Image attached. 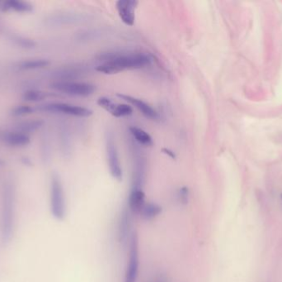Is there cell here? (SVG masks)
Returning <instances> with one entry per match:
<instances>
[{"mask_svg": "<svg viewBox=\"0 0 282 282\" xmlns=\"http://www.w3.org/2000/svg\"><path fill=\"white\" fill-rule=\"evenodd\" d=\"M51 65V62L47 58L42 57H33L27 58L16 62L13 68L18 72H29V71H38L45 69Z\"/></svg>", "mask_w": 282, "mask_h": 282, "instance_id": "7c38bea8", "label": "cell"}, {"mask_svg": "<svg viewBox=\"0 0 282 282\" xmlns=\"http://www.w3.org/2000/svg\"><path fill=\"white\" fill-rule=\"evenodd\" d=\"M40 157L42 160V163L48 164L51 161V142L49 140L47 134L42 136L41 142H40Z\"/></svg>", "mask_w": 282, "mask_h": 282, "instance_id": "603a6c76", "label": "cell"}, {"mask_svg": "<svg viewBox=\"0 0 282 282\" xmlns=\"http://www.w3.org/2000/svg\"><path fill=\"white\" fill-rule=\"evenodd\" d=\"M47 94L38 89H27L22 93V98L27 103L42 102L47 98Z\"/></svg>", "mask_w": 282, "mask_h": 282, "instance_id": "44dd1931", "label": "cell"}, {"mask_svg": "<svg viewBox=\"0 0 282 282\" xmlns=\"http://www.w3.org/2000/svg\"><path fill=\"white\" fill-rule=\"evenodd\" d=\"M5 165H6V162H5L4 160L0 157V168L5 167Z\"/></svg>", "mask_w": 282, "mask_h": 282, "instance_id": "f1b7e54d", "label": "cell"}, {"mask_svg": "<svg viewBox=\"0 0 282 282\" xmlns=\"http://www.w3.org/2000/svg\"><path fill=\"white\" fill-rule=\"evenodd\" d=\"M177 199L178 203L183 206L188 205L190 201V191L188 187H183L179 188L177 192Z\"/></svg>", "mask_w": 282, "mask_h": 282, "instance_id": "cb8c5ba5", "label": "cell"}, {"mask_svg": "<svg viewBox=\"0 0 282 282\" xmlns=\"http://www.w3.org/2000/svg\"><path fill=\"white\" fill-rule=\"evenodd\" d=\"M97 103L99 107L116 118L127 117L133 113V108L130 104L116 103L111 98L105 96L98 98Z\"/></svg>", "mask_w": 282, "mask_h": 282, "instance_id": "ba28073f", "label": "cell"}, {"mask_svg": "<svg viewBox=\"0 0 282 282\" xmlns=\"http://www.w3.org/2000/svg\"><path fill=\"white\" fill-rule=\"evenodd\" d=\"M153 282H167V280L163 277H160V278H157Z\"/></svg>", "mask_w": 282, "mask_h": 282, "instance_id": "83f0119b", "label": "cell"}, {"mask_svg": "<svg viewBox=\"0 0 282 282\" xmlns=\"http://www.w3.org/2000/svg\"><path fill=\"white\" fill-rule=\"evenodd\" d=\"M162 210L163 209L160 204L155 202H148L144 204L140 214L143 220L152 221L160 215Z\"/></svg>", "mask_w": 282, "mask_h": 282, "instance_id": "d6986e66", "label": "cell"}, {"mask_svg": "<svg viewBox=\"0 0 282 282\" xmlns=\"http://www.w3.org/2000/svg\"><path fill=\"white\" fill-rule=\"evenodd\" d=\"M50 87L57 92L78 97H88L95 91V86L92 84L73 81H55Z\"/></svg>", "mask_w": 282, "mask_h": 282, "instance_id": "8992f818", "label": "cell"}, {"mask_svg": "<svg viewBox=\"0 0 282 282\" xmlns=\"http://www.w3.org/2000/svg\"><path fill=\"white\" fill-rule=\"evenodd\" d=\"M163 152L164 154L167 155L168 157L173 158V159H175L176 155L173 151H171V150L168 149V148H163Z\"/></svg>", "mask_w": 282, "mask_h": 282, "instance_id": "4316f807", "label": "cell"}, {"mask_svg": "<svg viewBox=\"0 0 282 282\" xmlns=\"http://www.w3.org/2000/svg\"><path fill=\"white\" fill-rule=\"evenodd\" d=\"M17 187L12 179L5 180L1 193L0 230L3 243H9L14 230Z\"/></svg>", "mask_w": 282, "mask_h": 282, "instance_id": "6da1fadb", "label": "cell"}, {"mask_svg": "<svg viewBox=\"0 0 282 282\" xmlns=\"http://www.w3.org/2000/svg\"><path fill=\"white\" fill-rule=\"evenodd\" d=\"M106 151H107V163L109 167L110 174L115 180L122 182L123 179V171L114 136L111 132L107 133L106 137Z\"/></svg>", "mask_w": 282, "mask_h": 282, "instance_id": "52a82bcc", "label": "cell"}, {"mask_svg": "<svg viewBox=\"0 0 282 282\" xmlns=\"http://www.w3.org/2000/svg\"><path fill=\"white\" fill-rule=\"evenodd\" d=\"M153 62V56L147 53L117 55L97 66V71L105 75H114L125 71L139 70L148 67Z\"/></svg>", "mask_w": 282, "mask_h": 282, "instance_id": "7a4b0ae2", "label": "cell"}, {"mask_svg": "<svg viewBox=\"0 0 282 282\" xmlns=\"http://www.w3.org/2000/svg\"><path fill=\"white\" fill-rule=\"evenodd\" d=\"M0 139L2 143L7 147L12 148H22L27 147L32 142L31 135L27 133L17 130V129H11V130L5 131L0 136Z\"/></svg>", "mask_w": 282, "mask_h": 282, "instance_id": "9c48e42d", "label": "cell"}, {"mask_svg": "<svg viewBox=\"0 0 282 282\" xmlns=\"http://www.w3.org/2000/svg\"><path fill=\"white\" fill-rule=\"evenodd\" d=\"M0 10L4 12H17V13H31L34 10V6L31 2L22 0H7L0 2Z\"/></svg>", "mask_w": 282, "mask_h": 282, "instance_id": "4fadbf2b", "label": "cell"}, {"mask_svg": "<svg viewBox=\"0 0 282 282\" xmlns=\"http://www.w3.org/2000/svg\"></svg>", "mask_w": 282, "mask_h": 282, "instance_id": "f546056e", "label": "cell"}, {"mask_svg": "<svg viewBox=\"0 0 282 282\" xmlns=\"http://www.w3.org/2000/svg\"><path fill=\"white\" fill-rule=\"evenodd\" d=\"M37 110L46 112L54 114L73 116L78 118H88L93 114V111L90 108H85L79 105H74L68 103L61 102H51V103H42L38 105Z\"/></svg>", "mask_w": 282, "mask_h": 282, "instance_id": "277c9868", "label": "cell"}, {"mask_svg": "<svg viewBox=\"0 0 282 282\" xmlns=\"http://www.w3.org/2000/svg\"><path fill=\"white\" fill-rule=\"evenodd\" d=\"M35 108L30 104L21 103L12 107L9 111V115L12 118H20L27 117L34 113Z\"/></svg>", "mask_w": 282, "mask_h": 282, "instance_id": "7402d4cb", "label": "cell"}, {"mask_svg": "<svg viewBox=\"0 0 282 282\" xmlns=\"http://www.w3.org/2000/svg\"><path fill=\"white\" fill-rule=\"evenodd\" d=\"M44 121L40 118H32V119H26L21 121L15 127V129L21 131L23 133L31 135L32 133H36L41 130L44 127Z\"/></svg>", "mask_w": 282, "mask_h": 282, "instance_id": "ac0fdd59", "label": "cell"}, {"mask_svg": "<svg viewBox=\"0 0 282 282\" xmlns=\"http://www.w3.org/2000/svg\"><path fill=\"white\" fill-rule=\"evenodd\" d=\"M7 33L8 41L11 42L15 47L23 50H32L37 47V42L31 37H26L23 35L17 34L14 32H6Z\"/></svg>", "mask_w": 282, "mask_h": 282, "instance_id": "e0dca14e", "label": "cell"}, {"mask_svg": "<svg viewBox=\"0 0 282 282\" xmlns=\"http://www.w3.org/2000/svg\"><path fill=\"white\" fill-rule=\"evenodd\" d=\"M68 132L66 129L61 128L60 130V141H61V147L63 153H67L69 150V137Z\"/></svg>", "mask_w": 282, "mask_h": 282, "instance_id": "d4e9b609", "label": "cell"}, {"mask_svg": "<svg viewBox=\"0 0 282 282\" xmlns=\"http://www.w3.org/2000/svg\"><path fill=\"white\" fill-rule=\"evenodd\" d=\"M50 210L56 220L62 221L66 218V193L61 177L57 173H52L50 178Z\"/></svg>", "mask_w": 282, "mask_h": 282, "instance_id": "3957f363", "label": "cell"}, {"mask_svg": "<svg viewBox=\"0 0 282 282\" xmlns=\"http://www.w3.org/2000/svg\"><path fill=\"white\" fill-rule=\"evenodd\" d=\"M145 204V194L143 189H131L128 197V209L132 213L140 214Z\"/></svg>", "mask_w": 282, "mask_h": 282, "instance_id": "2e32d148", "label": "cell"}, {"mask_svg": "<svg viewBox=\"0 0 282 282\" xmlns=\"http://www.w3.org/2000/svg\"><path fill=\"white\" fill-rule=\"evenodd\" d=\"M139 2L135 0H119L116 2L118 15L127 26H133L136 20V9Z\"/></svg>", "mask_w": 282, "mask_h": 282, "instance_id": "30bf717a", "label": "cell"}, {"mask_svg": "<svg viewBox=\"0 0 282 282\" xmlns=\"http://www.w3.org/2000/svg\"><path fill=\"white\" fill-rule=\"evenodd\" d=\"M135 158L136 162H135L132 189H143L146 177L145 162L142 156H136Z\"/></svg>", "mask_w": 282, "mask_h": 282, "instance_id": "9a60e30c", "label": "cell"}, {"mask_svg": "<svg viewBox=\"0 0 282 282\" xmlns=\"http://www.w3.org/2000/svg\"><path fill=\"white\" fill-rule=\"evenodd\" d=\"M130 133L135 140L143 147H152L153 144V138L146 131L138 127H131Z\"/></svg>", "mask_w": 282, "mask_h": 282, "instance_id": "ffe728a7", "label": "cell"}, {"mask_svg": "<svg viewBox=\"0 0 282 282\" xmlns=\"http://www.w3.org/2000/svg\"><path fill=\"white\" fill-rule=\"evenodd\" d=\"M117 96L123 100L128 102L130 104L134 106L135 108H137L145 118L151 119V120H158L159 118L158 112L153 107H151L148 103H146L141 98L127 95V94H117Z\"/></svg>", "mask_w": 282, "mask_h": 282, "instance_id": "8fae6325", "label": "cell"}, {"mask_svg": "<svg viewBox=\"0 0 282 282\" xmlns=\"http://www.w3.org/2000/svg\"><path fill=\"white\" fill-rule=\"evenodd\" d=\"M132 233L129 209H125L121 213L117 226V236L120 243L125 244L127 243V241L129 242Z\"/></svg>", "mask_w": 282, "mask_h": 282, "instance_id": "5bb4252c", "label": "cell"}, {"mask_svg": "<svg viewBox=\"0 0 282 282\" xmlns=\"http://www.w3.org/2000/svg\"><path fill=\"white\" fill-rule=\"evenodd\" d=\"M20 161L22 162V164L25 167H32L33 166V162H32V159L30 157H27V156H22L20 158Z\"/></svg>", "mask_w": 282, "mask_h": 282, "instance_id": "484cf974", "label": "cell"}, {"mask_svg": "<svg viewBox=\"0 0 282 282\" xmlns=\"http://www.w3.org/2000/svg\"><path fill=\"white\" fill-rule=\"evenodd\" d=\"M139 238L136 232H132L129 240V255L125 273L124 282H137L139 276Z\"/></svg>", "mask_w": 282, "mask_h": 282, "instance_id": "5b68a950", "label": "cell"}]
</instances>
